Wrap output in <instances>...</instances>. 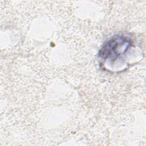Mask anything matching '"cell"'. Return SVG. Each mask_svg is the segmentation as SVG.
I'll return each instance as SVG.
<instances>
[{"label": "cell", "instance_id": "6da1fadb", "mask_svg": "<svg viewBox=\"0 0 146 146\" xmlns=\"http://www.w3.org/2000/svg\"><path fill=\"white\" fill-rule=\"evenodd\" d=\"M131 42L122 36H114L107 41L99 52V56L105 59L115 60L131 46Z\"/></svg>", "mask_w": 146, "mask_h": 146}]
</instances>
